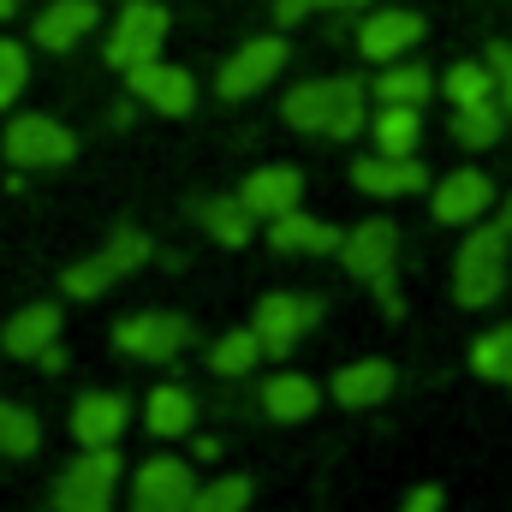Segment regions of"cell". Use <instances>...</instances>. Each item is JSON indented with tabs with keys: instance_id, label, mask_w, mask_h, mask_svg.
<instances>
[{
	"instance_id": "3957f363",
	"label": "cell",
	"mask_w": 512,
	"mask_h": 512,
	"mask_svg": "<svg viewBox=\"0 0 512 512\" xmlns=\"http://www.w3.org/2000/svg\"><path fill=\"white\" fill-rule=\"evenodd\" d=\"M334 256H340V268H346L358 286L376 292V304H382L387 322L405 316V292H399V227H393L387 215H370V221L346 227Z\"/></svg>"
},
{
	"instance_id": "9a60e30c",
	"label": "cell",
	"mask_w": 512,
	"mask_h": 512,
	"mask_svg": "<svg viewBox=\"0 0 512 512\" xmlns=\"http://www.w3.org/2000/svg\"><path fill=\"white\" fill-rule=\"evenodd\" d=\"M131 399L120 387H90V393H78L72 399V417H66V429H72V441L78 447H120L131 429Z\"/></svg>"
},
{
	"instance_id": "7402d4cb",
	"label": "cell",
	"mask_w": 512,
	"mask_h": 512,
	"mask_svg": "<svg viewBox=\"0 0 512 512\" xmlns=\"http://www.w3.org/2000/svg\"><path fill=\"white\" fill-rule=\"evenodd\" d=\"M322 399H328L322 382L304 376V370H280V376H268V382L256 387V405H262L268 423H310L322 411Z\"/></svg>"
},
{
	"instance_id": "ac0fdd59",
	"label": "cell",
	"mask_w": 512,
	"mask_h": 512,
	"mask_svg": "<svg viewBox=\"0 0 512 512\" xmlns=\"http://www.w3.org/2000/svg\"><path fill=\"white\" fill-rule=\"evenodd\" d=\"M239 203L251 209L256 221H274V215H286V209H298V203H304V173H298L292 161H262V167L245 173Z\"/></svg>"
},
{
	"instance_id": "4dcf8cb0",
	"label": "cell",
	"mask_w": 512,
	"mask_h": 512,
	"mask_svg": "<svg viewBox=\"0 0 512 512\" xmlns=\"http://www.w3.org/2000/svg\"><path fill=\"white\" fill-rule=\"evenodd\" d=\"M251 501H256L251 477H245V471H221V477L197 483V495H191L185 512H251Z\"/></svg>"
},
{
	"instance_id": "83f0119b",
	"label": "cell",
	"mask_w": 512,
	"mask_h": 512,
	"mask_svg": "<svg viewBox=\"0 0 512 512\" xmlns=\"http://www.w3.org/2000/svg\"><path fill=\"white\" fill-rule=\"evenodd\" d=\"M256 364H262V340H256V328H227L215 346H209V370L221 376V382H245Z\"/></svg>"
},
{
	"instance_id": "277c9868",
	"label": "cell",
	"mask_w": 512,
	"mask_h": 512,
	"mask_svg": "<svg viewBox=\"0 0 512 512\" xmlns=\"http://www.w3.org/2000/svg\"><path fill=\"white\" fill-rule=\"evenodd\" d=\"M120 483H126L120 447H78V453L60 465L48 507H54V512H114Z\"/></svg>"
},
{
	"instance_id": "f546056e",
	"label": "cell",
	"mask_w": 512,
	"mask_h": 512,
	"mask_svg": "<svg viewBox=\"0 0 512 512\" xmlns=\"http://www.w3.org/2000/svg\"><path fill=\"white\" fill-rule=\"evenodd\" d=\"M42 453V417L30 405L0 399V459H36Z\"/></svg>"
},
{
	"instance_id": "f1b7e54d",
	"label": "cell",
	"mask_w": 512,
	"mask_h": 512,
	"mask_svg": "<svg viewBox=\"0 0 512 512\" xmlns=\"http://www.w3.org/2000/svg\"><path fill=\"white\" fill-rule=\"evenodd\" d=\"M471 376L512 393V322H495L471 340Z\"/></svg>"
},
{
	"instance_id": "8fae6325",
	"label": "cell",
	"mask_w": 512,
	"mask_h": 512,
	"mask_svg": "<svg viewBox=\"0 0 512 512\" xmlns=\"http://www.w3.org/2000/svg\"><path fill=\"white\" fill-rule=\"evenodd\" d=\"M114 346L137 364H173L191 346V322L179 310H137V316L114 322Z\"/></svg>"
},
{
	"instance_id": "5bb4252c",
	"label": "cell",
	"mask_w": 512,
	"mask_h": 512,
	"mask_svg": "<svg viewBox=\"0 0 512 512\" xmlns=\"http://www.w3.org/2000/svg\"><path fill=\"white\" fill-rule=\"evenodd\" d=\"M489 209H495V179L483 167H453L447 179L429 185V215L441 227H459L465 233L471 221H489Z\"/></svg>"
},
{
	"instance_id": "5b68a950",
	"label": "cell",
	"mask_w": 512,
	"mask_h": 512,
	"mask_svg": "<svg viewBox=\"0 0 512 512\" xmlns=\"http://www.w3.org/2000/svg\"><path fill=\"white\" fill-rule=\"evenodd\" d=\"M155 256V245H149V233H137V227H120L102 251L78 256L66 274H60V286H66V298H78V304H90V298H102V292H114L126 274H137L143 262Z\"/></svg>"
},
{
	"instance_id": "44dd1931",
	"label": "cell",
	"mask_w": 512,
	"mask_h": 512,
	"mask_svg": "<svg viewBox=\"0 0 512 512\" xmlns=\"http://www.w3.org/2000/svg\"><path fill=\"white\" fill-rule=\"evenodd\" d=\"M60 328H66V310H60V304H48V298H42V304H18V310L6 316V328H0V352L18 358V364H36V352L54 346Z\"/></svg>"
},
{
	"instance_id": "d4e9b609",
	"label": "cell",
	"mask_w": 512,
	"mask_h": 512,
	"mask_svg": "<svg viewBox=\"0 0 512 512\" xmlns=\"http://www.w3.org/2000/svg\"><path fill=\"white\" fill-rule=\"evenodd\" d=\"M364 131L376 137V155H423V108L376 102V114H370Z\"/></svg>"
},
{
	"instance_id": "2e32d148",
	"label": "cell",
	"mask_w": 512,
	"mask_h": 512,
	"mask_svg": "<svg viewBox=\"0 0 512 512\" xmlns=\"http://www.w3.org/2000/svg\"><path fill=\"white\" fill-rule=\"evenodd\" d=\"M429 185V167L417 161V155H358L352 161V191H364V197H382V203H393V197H417Z\"/></svg>"
},
{
	"instance_id": "836d02e7",
	"label": "cell",
	"mask_w": 512,
	"mask_h": 512,
	"mask_svg": "<svg viewBox=\"0 0 512 512\" xmlns=\"http://www.w3.org/2000/svg\"><path fill=\"white\" fill-rule=\"evenodd\" d=\"M489 72H495V102L507 108V120H512V42H489Z\"/></svg>"
},
{
	"instance_id": "74e56055",
	"label": "cell",
	"mask_w": 512,
	"mask_h": 512,
	"mask_svg": "<svg viewBox=\"0 0 512 512\" xmlns=\"http://www.w3.org/2000/svg\"><path fill=\"white\" fill-rule=\"evenodd\" d=\"M191 459H221V441L215 435H191Z\"/></svg>"
},
{
	"instance_id": "30bf717a",
	"label": "cell",
	"mask_w": 512,
	"mask_h": 512,
	"mask_svg": "<svg viewBox=\"0 0 512 512\" xmlns=\"http://www.w3.org/2000/svg\"><path fill=\"white\" fill-rule=\"evenodd\" d=\"M197 495V465L179 453H149L126 483V507L131 512H185Z\"/></svg>"
},
{
	"instance_id": "d6986e66",
	"label": "cell",
	"mask_w": 512,
	"mask_h": 512,
	"mask_svg": "<svg viewBox=\"0 0 512 512\" xmlns=\"http://www.w3.org/2000/svg\"><path fill=\"white\" fill-rule=\"evenodd\" d=\"M96 24H102V6H96V0H48V6L30 18V42L48 48V54H72Z\"/></svg>"
},
{
	"instance_id": "d6a6232c",
	"label": "cell",
	"mask_w": 512,
	"mask_h": 512,
	"mask_svg": "<svg viewBox=\"0 0 512 512\" xmlns=\"http://www.w3.org/2000/svg\"><path fill=\"white\" fill-rule=\"evenodd\" d=\"M24 90H30V48L12 42V36H0V114L18 108Z\"/></svg>"
},
{
	"instance_id": "60d3db41",
	"label": "cell",
	"mask_w": 512,
	"mask_h": 512,
	"mask_svg": "<svg viewBox=\"0 0 512 512\" xmlns=\"http://www.w3.org/2000/svg\"><path fill=\"white\" fill-rule=\"evenodd\" d=\"M501 221H507V227H512V191H507V209H501Z\"/></svg>"
},
{
	"instance_id": "ffe728a7",
	"label": "cell",
	"mask_w": 512,
	"mask_h": 512,
	"mask_svg": "<svg viewBox=\"0 0 512 512\" xmlns=\"http://www.w3.org/2000/svg\"><path fill=\"white\" fill-rule=\"evenodd\" d=\"M262 227H268V251L274 256H334L340 251V227L322 221V215H310L304 203L286 209V215H274V221H262Z\"/></svg>"
},
{
	"instance_id": "1f68e13d",
	"label": "cell",
	"mask_w": 512,
	"mask_h": 512,
	"mask_svg": "<svg viewBox=\"0 0 512 512\" xmlns=\"http://www.w3.org/2000/svg\"><path fill=\"white\" fill-rule=\"evenodd\" d=\"M441 96H447L453 108L489 102V96H495V72H489V60H453V66L441 72Z\"/></svg>"
},
{
	"instance_id": "9c48e42d",
	"label": "cell",
	"mask_w": 512,
	"mask_h": 512,
	"mask_svg": "<svg viewBox=\"0 0 512 512\" xmlns=\"http://www.w3.org/2000/svg\"><path fill=\"white\" fill-rule=\"evenodd\" d=\"M167 30H173V12L161 0H126L114 12V24H108L102 54H108V66L131 72V66H143V60H155L167 48Z\"/></svg>"
},
{
	"instance_id": "8d00e7d4",
	"label": "cell",
	"mask_w": 512,
	"mask_h": 512,
	"mask_svg": "<svg viewBox=\"0 0 512 512\" xmlns=\"http://www.w3.org/2000/svg\"><path fill=\"white\" fill-rule=\"evenodd\" d=\"M36 364H42L48 376H60V370H66V352H60V340H54V346H42V352H36Z\"/></svg>"
},
{
	"instance_id": "603a6c76",
	"label": "cell",
	"mask_w": 512,
	"mask_h": 512,
	"mask_svg": "<svg viewBox=\"0 0 512 512\" xmlns=\"http://www.w3.org/2000/svg\"><path fill=\"white\" fill-rule=\"evenodd\" d=\"M143 429L155 441H191L197 435V393L185 382H161L143 393Z\"/></svg>"
},
{
	"instance_id": "e575fe53",
	"label": "cell",
	"mask_w": 512,
	"mask_h": 512,
	"mask_svg": "<svg viewBox=\"0 0 512 512\" xmlns=\"http://www.w3.org/2000/svg\"><path fill=\"white\" fill-rule=\"evenodd\" d=\"M399 512H447V489L441 483H417V489H405Z\"/></svg>"
},
{
	"instance_id": "f35d334b",
	"label": "cell",
	"mask_w": 512,
	"mask_h": 512,
	"mask_svg": "<svg viewBox=\"0 0 512 512\" xmlns=\"http://www.w3.org/2000/svg\"><path fill=\"white\" fill-rule=\"evenodd\" d=\"M376 0H316V12H370Z\"/></svg>"
},
{
	"instance_id": "e0dca14e",
	"label": "cell",
	"mask_w": 512,
	"mask_h": 512,
	"mask_svg": "<svg viewBox=\"0 0 512 512\" xmlns=\"http://www.w3.org/2000/svg\"><path fill=\"white\" fill-rule=\"evenodd\" d=\"M393 387H399V370H393L387 358H352V364L334 370L328 399H334L340 411H376V405L393 399Z\"/></svg>"
},
{
	"instance_id": "8992f818",
	"label": "cell",
	"mask_w": 512,
	"mask_h": 512,
	"mask_svg": "<svg viewBox=\"0 0 512 512\" xmlns=\"http://www.w3.org/2000/svg\"><path fill=\"white\" fill-rule=\"evenodd\" d=\"M328 304L316 292H262L251 310V328L262 340V358H292L316 328H322Z\"/></svg>"
},
{
	"instance_id": "ba28073f",
	"label": "cell",
	"mask_w": 512,
	"mask_h": 512,
	"mask_svg": "<svg viewBox=\"0 0 512 512\" xmlns=\"http://www.w3.org/2000/svg\"><path fill=\"white\" fill-rule=\"evenodd\" d=\"M286 66H292L286 36H251V42H239V48L221 60V72H215V96H221V102H251V96H262V90L280 84Z\"/></svg>"
},
{
	"instance_id": "ab89813d",
	"label": "cell",
	"mask_w": 512,
	"mask_h": 512,
	"mask_svg": "<svg viewBox=\"0 0 512 512\" xmlns=\"http://www.w3.org/2000/svg\"><path fill=\"white\" fill-rule=\"evenodd\" d=\"M18 12V0H0V18H12Z\"/></svg>"
},
{
	"instance_id": "6da1fadb",
	"label": "cell",
	"mask_w": 512,
	"mask_h": 512,
	"mask_svg": "<svg viewBox=\"0 0 512 512\" xmlns=\"http://www.w3.org/2000/svg\"><path fill=\"white\" fill-rule=\"evenodd\" d=\"M280 126L298 131V137H322V143H352L370 126V90L346 72L304 78L280 96Z\"/></svg>"
},
{
	"instance_id": "4fadbf2b",
	"label": "cell",
	"mask_w": 512,
	"mask_h": 512,
	"mask_svg": "<svg viewBox=\"0 0 512 512\" xmlns=\"http://www.w3.org/2000/svg\"><path fill=\"white\" fill-rule=\"evenodd\" d=\"M423 36H429V24H423V12H411V6H370V18H358V54H364L370 66H387V60L417 54Z\"/></svg>"
},
{
	"instance_id": "7c38bea8",
	"label": "cell",
	"mask_w": 512,
	"mask_h": 512,
	"mask_svg": "<svg viewBox=\"0 0 512 512\" xmlns=\"http://www.w3.org/2000/svg\"><path fill=\"white\" fill-rule=\"evenodd\" d=\"M126 90H131V102H143L161 120H191L197 114V78H191V66H173L161 54L143 60V66H131Z\"/></svg>"
},
{
	"instance_id": "d590c367",
	"label": "cell",
	"mask_w": 512,
	"mask_h": 512,
	"mask_svg": "<svg viewBox=\"0 0 512 512\" xmlns=\"http://www.w3.org/2000/svg\"><path fill=\"white\" fill-rule=\"evenodd\" d=\"M268 12H274V24H280V30H292V24L316 18V0H268Z\"/></svg>"
},
{
	"instance_id": "52a82bcc",
	"label": "cell",
	"mask_w": 512,
	"mask_h": 512,
	"mask_svg": "<svg viewBox=\"0 0 512 512\" xmlns=\"http://www.w3.org/2000/svg\"><path fill=\"white\" fill-rule=\"evenodd\" d=\"M0 155L18 173H54L66 161H78V131L60 126L54 114H12L0 131Z\"/></svg>"
},
{
	"instance_id": "484cf974",
	"label": "cell",
	"mask_w": 512,
	"mask_h": 512,
	"mask_svg": "<svg viewBox=\"0 0 512 512\" xmlns=\"http://www.w3.org/2000/svg\"><path fill=\"white\" fill-rule=\"evenodd\" d=\"M507 137V108L489 96V102H471V108H453V143L459 149H495Z\"/></svg>"
},
{
	"instance_id": "4316f807",
	"label": "cell",
	"mask_w": 512,
	"mask_h": 512,
	"mask_svg": "<svg viewBox=\"0 0 512 512\" xmlns=\"http://www.w3.org/2000/svg\"><path fill=\"white\" fill-rule=\"evenodd\" d=\"M435 96V78H429V66H417L411 54L405 60H387L382 72H376V102H405V108H423Z\"/></svg>"
},
{
	"instance_id": "7a4b0ae2",
	"label": "cell",
	"mask_w": 512,
	"mask_h": 512,
	"mask_svg": "<svg viewBox=\"0 0 512 512\" xmlns=\"http://www.w3.org/2000/svg\"><path fill=\"white\" fill-rule=\"evenodd\" d=\"M512 274V227L507 221H471L465 245L453 251V304L459 310H489L507 298Z\"/></svg>"
},
{
	"instance_id": "cb8c5ba5",
	"label": "cell",
	"mask_w": 512,
	"mask_h": 512,
	"mask_svg": "<svg viewBox=\"0 0 512 512\" xmlns=\"http://www.w3.org/2000/svg\"><path fill=\"white\" fill-rule=\"evenodd\" d=\"M197 227H203L221 251H245L262 221L239 203V191H233V197H203V203H197Z\"/></svg>"
}]
</instances>
